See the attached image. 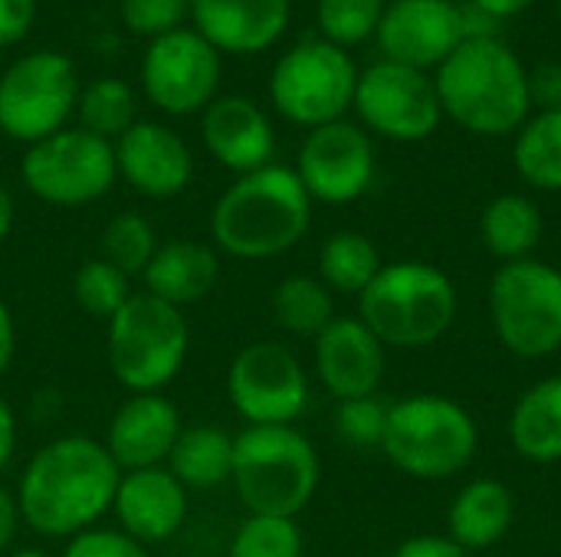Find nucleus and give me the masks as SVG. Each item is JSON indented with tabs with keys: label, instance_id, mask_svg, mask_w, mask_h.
<instances>
[{
	"label": "nucleus",
	"instance_id": "obj_24",
	"mask_svg": "<svg viewBox=\"0 0 561 557\" xmlns=\"http://www.w3.org/2000/svg\"><path fill=\"white\" fill-rule=\"evenodd\" d=\"M516 522V496L503 479L483 476L467 483L447 509V538L467 555L500 545Z\"/></svg>",
	"mask_w": 561,
	"mask_h": 557
},
{
	"label": "nucleus",
	"instance_id": "obj_22",
	"mask_svg": "<svg viewBox=\"0 0 561 557\" xmlns=\"http://www.w3.org/2000/svg\"><path fill=\"white\" fill-rule=\"evenodd\" d=\"M293 0H191L194 30L230 56H256L279 43Z\"/></svg>",
	"mask_w": 561,
	"mask_h": 557
},
{
	"label": "nucleus",
	"instance_id": "obj_29",
	"mask_svg": "<svg viewBox=\"0 0 561 557\" xmlns=\"http://www.w3.org/2000/svg\"><path fill=\"white\" fill-rule=\"evenodd\" d=\"M276 325L293 338H319L335 322V295L319 276H286L270 299Z\"/></svg>",
	"mask_w": 561,
	"mask_h": 557
},
{
	"label": "nucleus",
	"instance_id": "obj_19",
	"mask_svg": "<svg viewBox=\"0 0 561 557\" xmlns=\"http://www.w3.org/2000/svg\"><path fill=\"white\" fill-rule=\"evenodd\" d=\"M187 515L191 492L174 479L168 466L122 473L112 499V522L128 538L141 542L145 548L168 545L184 532Z\"/></svg>",
	"mask_w": 561,
	"mask_h": 557
},
{
	"label": "nucleus",
	"instance_id": "obj_15",
	"mask_svg": "<svg viewBox=\"0 0 561 557\" xmlns=\"http://www.w3.org/2000/svg\"><path fill=\"white\" fill-rule=\"evenodd\" d=\"M293 171L299 174L312 204H355L371 190L378 171L371 135L348 118L312 128L302 138Z\"/></svg>",
	"mask_w": 561,
	"mask_h": 557
},
{
	"label": "nucleus",
	"instance_id": "obj_18",
	"mask_svg": "<svg viewBox=\"0 0 561 557\" xmlns=\"http://www.w3.org/2000/svg\"><path fill=\"white\" fill-rule=\"evenodd\" d=\"M388 368V348L358 315L335 322L312 341V374L335 401L375 397Z\"/></svg>",
	"mask_w": 561,
	"mask_h": 557
},
{
	"label": "nucleus",
	"instance_id": "obj_5",
	"mask_svg": "<svg viewBox=\"0 0 561 557\" xmlns=\"http://www.w3.org/2000/svg\"><path fill=\"white\" fill-rule=\"evenodd\" d=\"M457 312L454 279L424 259L385 263L358 295V318L385 348H427L454 328Z\"/></svg>",
	"mask_w": 561,
	"mask_h": 557
},
{
	"label": "nucleus",
	"instance_id": "obj_27",
	"mask_svg": "<svg viewBox=\"0 0 561 557\" xmlns=\"http://www.w3.org/2000/svg\"><path fill=\"white\" fill-rule=\"evenodd\" d=\"M542 230V210L526 194H500L483 207L480 217V240L500 263L533 259Z\"/></svg>",
	"mask_w": 561,
	"mask_h": 557
},
{
	"label": "nucleus",
	"instance_id": "obj_34",
	"mask_svg": "<svg viewBox=\"0 0 561 557\" xmlns=\"http://www.w3.org/2000/svg\"><path fill=\"white\" fill-rule=\"evenodd\" d=\"M306 538L296 519L243 515L230 535L227 557H302Z\"/></svg>",
	"mask_w": 561,
	"mask_h": 557
},
{
	"label": "nucleus",
	"instance_id": "obj_42",
	"mask_svg": "<svg viewBox=\"0 0 561 557\" xmlns=\"http://www.w3.org/2000/svg\"><path fill=\"white\" fill-rule=\"evenodd\" d=\"M20 532H23V515H20L16 492L0 483V555L13 552V542Z\"/></svg>",
	"mask_w": 561,
	"mask_h": 557
},
{
	"label": "nucleus",
	"instance_id": "obj_6",
	"mask_svg": "<svg viewBox=\"0 0 561 557\" xmlns=\"http://www.w3.org/2000/svg\"><path fill=\"white\" fill-rule=\"evenodd\" d=\"M480 450L473 414L447 394H411L388 404L381 453L417 483H444L460 476Z\"/></svg>",
	"mask_w": 561,
	"mask_h": 557
},
{
	"label": "nucleus",
	"instance_id": "obj_26",
	"mask_svg": "<svg viewBox=\"0 0 561 557\" xmlns=\"http://www.w3.org/2000/svg\"><path fill=\"white\" fill-rule=\"evenodd\" d=\"M187 492L230 486L233 476V433L217 423H191L181 430L168 463Z\"/></svg>",
	"mask_w": 561,
	"mask_h": 557
},
{
	"label": "nucleus",
	"instance_id": "obj_20",
	"mask_svg": "<svg viewBox=\"0 0 561 557\" xmlns=\"http://www.w3.org/2000/svg\"><path fill=\"white\" fill-rule=\"evenodd\" d=\"M184 430L181 407L168 394H128L105 423V450L122 473L164 466Z\"/></svg>",
	"mask_w": 561,
	"mask_h": 557
},
{
	"label": "nucleus",
	"instance_id": "obj_30",
	"mask_svg": "<svg viewBox=\"0 0 561 557\" xmlns=\"http://www.w3.org/2000/svg\"><path fill=\"white\" fill-rule=\"evenodd\" d=\"M513 164L529 187L561 194V105L526 118L516 131Z\"/></svg>",
	"mask_w": 561,
	"mask_h": 557
},
{
	"label": "nucleus",
	"instance_id": "obj_4",
	"mask_svg": "<svg viewBox=\"0 0 561 557\" xmlns=\"http://www.w3.org/2000/svg\"><path fill=\"white\" fill-rule=\"evenodd\" d=\"M322 483L316 443L299 427H243L233 433V476L247 515L299 519Z\"/></svg>",
	"mask_w": 561,
	"mask_h": 557
},
{
	"label": "nucleus",
	"instance_id": "obj_8",
	"mask_svg": "<svg viewBox=\"0 0 561 557\" xmlns=\"http://www.w3.org/2000/svg\"><path fill=\"white\" fill-rule=\"evenodd\" d=\"M490 322L500 345L523 358L539 361L561 351V269L542 259L503 263L486 292Z\"/></svg>",
	"mask_w": 561,
	"mask_h": 557
},
{
	"label": "nucleus",
	"instance_id": "obj_17",
	"mask_svg": "<svg viewBox=\"0 0 561 557\" xmlns=\"http://www.w3.org/2000/svg\"><path fill=\"white\" fill-rule=\"evenodd\" d=\"M112 148L118 181L148 200H171L194 181V151L164 121H135Z\"/></svg>",
	"mask_w": 561,
	"mask_h": 557
},
{
	"label": "nucleus",
	"instance_id": "obj_12",
	"mask_svg": "<svg viewBox=\"0 0 561 557\" xmlns=\"http://www.w3.org/2000/svg\"><path fill=\"white\" fill-rule=\"evenodd\" d=\"M224 394L247 427H296L309 410L312 381L293 348L250 341L230 358Z\"/></svg>",
	"mask_w": 561,
	"mask_h": 557
},
{
	"label": "nucleus",
	"instance_id": "obj_7",
	"mask_svg": "<svg viewBox=\"0 0 561 557\" xmlns=\"http://www.w3.org/2000/svg\"><path fill=\"white\" fill-rule=\"evenodd\" d=\"M187 355L184 312L141 289L105 322V364L125 394H164L181 378Z\"/></svg>",
	"mask_w": 561,
	"mask_h": 557
},
{
	"label": "nucleus",
	"instance_id": "obj_13",
	"mask_svg": "<svg viewBox=\"0 0 561 557\" xmlns=\"http://www.w3.org/2000/svg\"><path fill=\"white\" fill-rule=\"evenodd\" d=\"M352 108L365 131L388 141H424L444 118L434 79L391 59H378L358 72Z\"/></svg>",
	"mask_w": 561,
	"mask_h": 557
},
{
	"label": "nucleus",
	"instance_id": "obj_45",
	"mask_svg": "<svg viewBox=\"0 0 561 557\" xmlns=\"http://www.w3.org/2000/svg\"><path fill=\"white\" fill-rule=\"evenodd\" d=\"M536 0H470V7H477L480 13L493 16L496 23L500 20H510V16H519L533 7Z\"/></svg>",
	"mask_w": 561,
	"mask_h": 557
},
{
	"label": "nucleus",
	"instance_id": "obj_1",
	"mask_svg": "<svg viewBox=\"0 0 561 557\" xmlns=\"http://www.w3.org/2000/svg\"><path fill=\"white\" fill-rule=\"evenodd\" d=\"M122 469L105 443L89 433H62L46 440L23 466L13 492L23 529L49 542L102 525L112 515V499Z\"/></svg>",
	"mask_w": 561,
	"mask_h": 557
},
{
	"label": "nucleus",
	"instance_id": "obj_25",
	"mask_svg": "<svg viewBox=\"0 0 561 557\" xmlns=\"http://www.w3.org/2000/svg\"><path fill=\"white\" fill-rule=\"evenodd\" d=\"M513 450L539 466L561 463V374L533 384L510 414Z\"/></svg>",
	"mask_w": 561,
	"mask_h": 557
},
{
	"label": "nucleus",
	"instance_id": "obj_10",
	"mask_svg": "<svg viewBox=\"0 0 561 557\" xmlns=\"http://www.w3.org/2000/svg\"><path fill=\"white\" fill-rule=\"evenodd\" d=\"M20 181L46 207L76 210L99 204L118 181L115 148L79 125L62 128L23 151Z\"/></svg>",
	"mask_w": 561,
	"mask_h": 557
},
{
	"label": "nucleus",
	"instance_id": "obj_38",
	"mask_svg": "<svg viewBox=\"0 0 561 557\" xmlns=\"http://www.w3.org/2000/svg\"><path fill=\"white\" fill-rule=\"evenodd\" d=\"M56 557H151V548L128 538L122 529L102 522L62 542V552Z\"/></svg>",
	"mask_w": 561,
	"mask_h": 557
},
{
	"label": "nucleus",
	"instance_id": "obj_35",
	"mask_svg": "<svg viewBox=\"0 0 561 557\" xmlns=\"http://www.w3.org/2000/svg\"><path fill=\"white\" fill-rule=\"evenodd\" d=\"M385 7H388L385 0H319L316 23L322 39L352 49L378 33Z\"/></svg>",
	"mask_w": 561,
	"mask_h": 557
},
{
	"label": "nucleus",
	"instance_id": "obj_28",
	"mask_svg": "<svg viewBox=\"0 0 561 557\" xmlns=\"http://www.w3.org/2000/svg\"><path fill=\"white\" fill-rule=\"evenodd\" d=\"M385 259L375 246L371 236L358 233V230H339L332 236L322 240L319 256H316V276L329 286V292H342V295H362L371 279L381 272Z\"/></svg>",
	"mask_w": 561,
	"mask_h": 557
},
{
	"label": "nucleus",
	"instance_id": "obj_32",
	"mask_svg": "<svg viewBox=\"0 0 561 557\" xmlns=\"http://www.w3.org/2000/svg\"><path fill=\"white\" fill-rule=\"evenodd\" d=\"M158 246H161V240H158L154 223L135 210L115 213L99 236V256L108 259L112 266H118L131 279H141V272L151 263V256L158 253Z\"/></svg>",
	"mask_w": 561,
	"mask_h": 557
},
{
	"label": "nucleus",
	"instance_id": "obj_11",
	"mask_svg": "<svg viewBox=\"0 0 561 557\" xmlns=\"http://www.w3.org/2000/svg\"><path fill=\"white\" fill-rule=\"evenodd\" d=\"M79 92V76L69 56L33 49L13 59L0 76V135L30 148L69 128Z\"/></svg>",
	"mask_w": 561,
	"mask_h": 557
},
{
	"label": "nucleus",
	"instance_id": "obj_40",
	"mask_svg": "<svg viewBox=\"0 0 561 557\" xmlns=\"http://www.w3.org/2000/svg\"><path fill=\"white\" fill-rule=\"evenodd\" d=\"M529 98L533 105L542 108H559L561 105V62H542L539 69L529 72Z\"/></svg>",
	"mask_w": 561,
	"mask_h": 557
},
{
	"label": "nucleus",
	"instance_id": "obj_48",
	"mask_svg": "<svg viewBox=\"0 0 561 557\" xmlns=\"http://www.w3.org/2000/svg\"><path fill=\"white\" fill-rule=\"evenodd\" d=\"M559 16H561V0H559Z\"/></svg>",
	"mask_w": 561,
	"mask_h": 557
},
{
	"label": "nucleus",
	"instance_id": "obj_3",
	"mask_svg": "<svg viewBox=\"0 0 561 557\" xmlns=\"http://www.w3.org/2000/svg\"><path fill=\"white\" fill-rule=\"evenodd\" d=\"M440 108L470 135H516L533 115L529 69L500 36L463 39L437 69Z\"/></svg>",
	"mask_w": 561,
	"mask_h": 557
},
{
	"label": "nucleus",
	"instance_id": "obj_16",
	"mask_svg": "<svg viewBox=\"0 0 561 557\" xmlns=\"http://www.w3.org/2000/svg\"><path fill=\"white\" fill-rule=\"evenodd\" d=\"M381 59L411 69H440L444 59L467 39L463 7L454 0H394L378 23Z\"/></svg>",
	"mask_w": 561,
	"mask_h": 557
},
{
	"label": "nucleus",
	"instance_id": "obj_21",
	"mask_svg": "<svg viewBox=\"0 0 561 557\" xmlns=\"http://www.w3.org/2000/svg\"><path fill=\"white\" fill-rule=\"evenodd\" d=\"M201 141L224 171L240 177L273 164L276 128L253 98L217 95L201 112Z\"/></svg>",
	"mask_w": 561,
	"mask_h": 557
},
{
	"label": "nucleus",
	"instance_id": "obj_36",
	"mask_svg": "<svg viewBox=\"0 0 561 557\" xmlns=\"http://www.w3.org/2000/svg\"><path fill=\"white\" fill-rule=\"evenodd\" d=\"M335 437L352 446V450H381L385 440V423H388V404L375 397H355V401H339L335 407Z\"/></svg>",
	"mask_w": 561,
	"mask_h": 557
},
{
	"label": "nucleus",
	"instance_id": "obj_23",
	"mask_svg": "<svg viewBox=\"0 0 561 557\" xmlns=\"http://www.w3.org/2000/svg\"><path fill=\"white\" fill-rule=\"evenodd\" d=\"M217 282H220V253L210 243L191 236L164 240L141 272V292L181 312L187 305L204 302L217 289Z\"/></svg>",
	"mask_w": 561,
	"mask_h": 557
},
{
	"label": "nucleus",
	"instance_id": "obj_46",
	"mask_svg": "<svg viewBox=\"0 0 561 557\" xmlns=\"http://www.w3.org/2000/svg\"><path fill=\"white\" fill-rule=\"evenodd\" d=\"M13 223H16V200H13L10 187L0 181V246H3L7 236L13 233Z\"/></svg>",
	"mask_w": 561,
	"mask_h": 557
},
{
	"label": "nucleus",
	"instance_id": "obj_47",
	"mask_svg": "<svg viewBox=\"0 0 561 557\" xmlns=\"http://www.w3.org/2000/svg\"><path fill=\"white\" fill-rule=\"evenodd\" d=\"M3 557H53L49 552H43V548H13V552H7Z\"/></svg>",
	"mask_w": 561,
	"mask_h": 557
},
{
	"label": "nucleus",
	"instance_id": "obj_2",
	"mask_svg": "<svg viewBox=\"0 0 561 557\" xmlns=\"http://www.w3.org/2000/svg\"><path fill=\"white\" fill-rule=\"evenodd\" d=\"M312 197L286 164L233 177L210 210V246L240 263H263L296 250L312 227Z\"/></svg>",
	"mask_w": 561,
	"mask_h": 557
},
{
	"label": "nucleus",
	"instance_id": "obj_41",
	"mask_svg": "<svg viewBox=\"0 0 561 557\" xmlns=\"http://www.w3.org/2000/svg\"><path fill=\"white\" fill-rule=\"evenodd\" d=\"M391 557H470L457 542H450L447 535H411L404 538Z\"/></svg>",
	"mask_w": 561,
	"mask_h": 557
},
{
	"label": "nucleus",
	"instance_id": "obj_44",
	"mask_svg": "<svg viewBox=\"0 0 561 557\" xmlns=\"http://www.w3.org/2000/svg\"><path fill=\"white\" fill-rule=\"evenodd\" d=\"M13 358H16V318L10 305L0 299V378L13 368Z\"/></svg>",
	"mask_w": 561,
	"mask_h": 557
},
{
	"label": "nucleus",
	"instance_id": "obj_43",
	"mask_svg": "<svg viewBox=\"0 0 561 557\" xmlns=\"http://www.w3.org/2000/svg\"><path fill=\"white\" fill-rule=\"evenodd\" d=\"M16 446H20V420H16L13 404L0 394V476L10 469Z\"/></svg>",
	"mask_w": 561,
	"mask_h": 557
},
{
	"label": "nucleus",
	"instance_id": "obj_31",
	"mask_svg": "<svg viewBox=\"0 0 561 557\" xmlns=\"http://www.w3.org/2000/svg\"><path fill=\"white\" fill-rule=\"evenodd\" d=\"M76 112H79V128H85L105 141H115L138 121L135 89L125 79L102 76L79 92Z\"/></svg>",
	"mask_w": 561,
	"mask_h": 557
},
{
	"label": "nucleus",
	"instance_id": "obj_37",
	"mask_svg": "<svg viewBox=\"0 0 561 557\" xmlns=\"http://www.w3.org/2000/svg\"><path fill=\"white\" fill-rule=\"evenodd\" d=\"M118 16L135 36H168L191 16V0H118Z\"/></svg>",
	"mask_w": 561,
	"mask_h": 557
},
{
	"label": "nucleus",
	"instance_id": "obj_14",
	"mask_svg": "<svg viewBox=\"0 0 561 557\" xmlns=\"http://www.w3.org/2000/svg\"><path fill=\"white\" fill-rule=\"evenodd\" d=\"M220 89V53L194 30L181 26L148 43L141 56L145 98L171 115H201Z\"/></svg>",
	"mask_w": 561,
	"mask_h": 557
},
{
	"label": "nucleus",
	"instance_id": "obj_33",
	"mask_svg": "<svg viewBox=\"0 0 561 557\" xmlns=\"http://www.w3.org/2000/svg\"><path fill=\"white\" fill-rule=\"evenodd\" d=\"M69 292H72V302H76L89 318L108 322V318H112L138 289H135V279L125 276L118 266H112V263L102 259V256H92V259H85V263L72 272Z\"/></svg>",
	"mask_w": 561,
	"mask_h": 557
},
{
	"label": "nucleus",
	"instance_id": "obj_9",
	"mask_svg": "<svg viewBox=\"0 0 561 557\" xmlns=\"http://www.w3.org/2000/svg\"><path fill=\"white\" fill-rule=\"evenodd\" d=\"M358 66L348 49L312 36L289 46L270 72V98L276 112L312 131L342 121L355 102Z\"/></svg>",
	"mask_w": 561,
	"mask_h": 557
},
{
	"label": "nucleus",
	"instance_id": "obj_39",
	"mask_svg": "<svg viewBox=\"0 0 561 557\" xmlns=\"http://www.w3.org/2000/svg\"><path fill=\"white\" fill-rule=\"evenodd\" d=\"M36 23V0H0V46H13L30 36Z\"/></svg>",
	"mask_w": 561,
	"mask_h": 557
}]
</instances>
